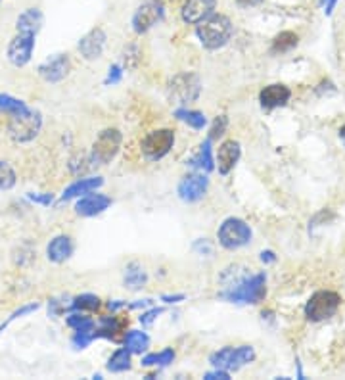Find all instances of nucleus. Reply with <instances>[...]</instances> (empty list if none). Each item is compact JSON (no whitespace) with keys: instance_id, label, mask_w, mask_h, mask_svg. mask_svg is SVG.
<instances>
[{"instance_id":"nucleus-29","label":"nucleus","mask_w":345,"mask_h":380,"mask_svg":"<svg viewBox=\"0 0 345 380\" xmlns=\"http://www.w3.org/2000/svg\"><path fill=\"white\" fill-rule=\"evenodd\" d=\"M175 118H178L184 123H188L192 129H204L207 120L202 112H196V110H184V108H178L175 112Z\"/></svg>"},{"instance_id":"nucleus-19","label":"nucleus","mask_w":345,"mask_h":380,"mask_svg":"<svg viewBox=\"0 0 345 380\" xmlns=\"http://www.w3.org/2000/svg\"><path fill=\"white\" fill-rule=\"evenodd\" d=\"M71 253H73V242L65 234H60L56 239L50 240L48 248H46V255L54 263H64L65 260H70Z\"/></svg>"},{"instance_id":"nucleus-20","label":"nucleus","mask_w":345,"mask_h":380,"mask_svg":"<svg viewBox=\"0 0 345 380\" xmlns=\"http://www.w3.org/2000/svg\"><path fill=\"white\" fill-rule=\"evenodd\" d=\"M104 184V179H100V177H91V179H81V181H75L73 184H70L67 189L64 190V194H62V200H71V198L81 196V194H89L92 190L100 189Z\"/></svg>"},{"instance_id":"nucleus-3","label":"nucleus","mask_w":345,"mask_h":380,"mask_svg":"<svg viewBox=\"0 0 345 380\" xmlns=\"http://www.w3.org/2000/svg\"><path fill=\"white\" fill-rule=\"evenodd\" d=\"M41 127H43L41 112L29 108L27 112L12 115V120L8 123V133H10V137H12L15 142H29L33 141L37 134H39Z\"/></svg>"},{"instance_id":"nucleus-11","label":"nucleus","mask_w":345,"mask_h":380,"mask_svg":"<svg viewBox=\"0 0 345 380\" xmlns=\"http://www.w3.org/2000/svg\"><path fill=\"white\" fill-rule=\"evenodd\" d=\"M200 94V79L192 73L176 75L169 84V96L176 100V104H186L197 99Z\"/></svg>"},{"instance_id":"nucleus-28","label":"nucleus","mask_w":345,"mask_h":380,"mask_svg":"<svg viewBox=\"0 0 345 380\" xmlns=\"http://www.w3.org/2000/svg\"><path fill=\"white\" fill-rule=\"evenodd\" d=\"M150 344V338L141 331H131L125 336V348L131 353H142Z\"/></svg>"},{"instance_id":"nucleus-24","label":"nucleus","mask_w":345,"mask_h":380,"mask_svg":"<svg viewBox=\"0 0 345 380\" xmlns=\"http://www.w3.org/2000/svg\"><path fill=\"white\" fill-rule=\"evenodd\" d=\"M123 327H125V321H121L117 317H106V319H102V327H100L98 331H94V338H117L121 331H123Z\"/></svg>"},{"instance_id":"nucleus-31","label":"nucleus","mask_w":345,"mask_h":380,"mask_svg":"<svg viewBox=\"0 0 345 380\" xmlns=\"http://www.w3.org/2000/svg\"><path fill=\"white\" fill-rule=\"evenodd\" d=\"M100 308V298L94 294H83V296H77L73 302H71V310H89V311H94Z\"/></svg>"},{"instance_id":"nucleus-33","label":"nucleus","mask_w":345,"mask_h":380,"mask_svg":"<svg viewBox=\"0 0 345 380\" xmlns=\"http://www.w3.org/2000/svg\"><path fill=\"white\" fill-rule=\"evenodd\" d=\"M15 171L6 162H0V190L14 189Z\"/></svg>"},{"instance_id":"nucleus-27","label":"nucleus","mask_w":345,"mask_h":380,"mask_svg":"<svg viewBox=\"0 0 345 380\" xmlns=\"http://www.w3.org/2000/svg\"><path fill=\"white\" fill-rule=\"evenodd\" d=\"M29 106L20 99H14L10 94H0V112L8 113V115H18V113L27 112Z\"/></svg>"},{"instance_id":"nucleus-10","label":"nucleus","mask_w":345,"mask_h":380,"mask_svg":"<svg viewBox=\"0 0 345 380\" xmlns=\"http://www.w3.org/2000/svg\"><path fill=\"white\" fill-rule=\"evenodd\" d=\"M163 4L160 0H148L144 2L133 15V29L141 35V33H146L150 29L157 25V21L163 20Z\"/></svg>"},{"instance_id":"nucleus-43","label":"nucleus","mask_w":345,"mask_h":380,"mask_svg":"<svg viewBox=\"0 0 345 380\" xmlns=\"http://www.w3.org/2000/svg\"><path fill=\"white\" fill-rule=\"evenodd\" d=\"M339 139H341V141H344V144H345V125L341 127V129H339Z\"/></svg>"},{"instance_id":"nucleus-21","label":"nucleus","mask_w":345,"mask_h":380,"mask_svg":"<svg viewBox=\"0 0 345 380\" xmlns=\"http://www.w3.org/2000/svg\"><path fill=\"white\" fill-rule=\"evenodd\" d=\"M43 25V12L39 8H27L20 18L15 27L18 31H27V33H39V29Z\"/></svg>"},{"instance_id":"nucleus-2","label":"nucleus","mask_w":345,"mask_h":380,"mask_svg":"<svg viewBox=\"0 0 345 380\" xmlns=\"http://www.w3.org/2000/svg\"><path fill=\"white\" fill-rule=\"evenodd\" d=\"M267 279L265 274H252L238 281L234 286H230L228 292H223V298L228 302H240V303H259L265 296H267Z\"/></svg>"},{"instance_id":"nucleus-41","label":"nucleus","mask_w":345,"mask_h":380,"mask_svg":"<svg viewBox=\"0 0 345 380\" xmlns=\"http://www.w3.org/2000/svg\"><path fill=\"white\" fill-rule=\"evenodd\" d=\"M276 258H275V253L271 252V250H267V252H261V261L263 263H273Z\"/></svg>"},{"instance_id":"nucleus-23","label":"nucleus","mask_w":345,"mask_h":380,"mask_svg":"<svg viewBox=\"0 0 345 380\" xmlns=\"http://www.w3.org/2000/svg\"><path fill=\"white\" fill-rule=\"evenodd\" d=\"M188 165H192V167L196 169H202V171H211L213 158H211V141H209V139L200 146L197 154L188 162Z\"/></svg>"},{"instance_id":"nucleus-18","label":"nucleus","mask_w":345,"mask_h":380,"mask_svg":"<svg viewBox=\"0 0 345 380\" xmlns=\"http://www.w3.org/2000/svg\"><path fill=\"white\" fill-rule=\"evenodd\" d=\"M292 96V91H289L286 84H268L265 87L259 94L261 106L267 108V110H273V108H278V106H284Z\"/></svg>"},{"instance_id":"nucleus-35","label":"nucleus","mask_w":345,"mask_h":380,"mask_svg":"<svg viewBox=\"0 0 345 380\" xmlns=\"http://www.w3.org/2000/svg\"><path fill=\"white\" fill-rule=\"evenodd\" d=\"M29 200H33V202H37V204H43V205H50L52 204V200H54V196L52 194H27Z\"/></svg>"},{"instance_id":"nucleus-4","label":"nucleus","mask_w":345,"mask_h":380,"mask_svg":"<svg viewBox=\"0 0 345 380\" xmlns=\"http://www.w3.org/2000/svg\"><path fill=\"white\" fill-rule=\"evenodd\" d=\"M255 359V352L252 346H238V348H233V346H226L223 350H219L209 357V363H211L215 369H223V371H238L240 367L252 363Z\"/></svg>"},{"instance_id":"nucleus-13","label":"nucleus","mask_w":345,"mask_h":380,"mask_svg":"<svg viewBox=\"0 0 345 380\" xmlns=\"http://www.w3.org/2000/svg\"><path fill=\"white\" fill-rule=\"evenodd\" d=\"M207 184H209L207 183V177L200 175V173L184 177L181 184H178V196H181L183 202H188V204L197 202L207 192Z\"/></svg>"},{"instance_id":"nucleus-1","label":"nucleus","mask_w":345,"mask_h":380,"mask_svg":"<svg viewBox=\"0 0 345 380\" xmlns=\"http://www.w3.org/2000/svg\"><path fill=\"white\" fill-rule=\"evenodd\" d=\"M196 33L205 49L217 50L230 41V37H233V21L223 14L209 15V18L197 27Z\"/></svg>"},{"instance_id":"nucleus-25","label":"nucleus","mask_w":345,"mask_h":380,"mask_svg":"<svg viewBox=\"0 0 345 380\" xmlns=\"http://www.w3.org/2000/svg\"><path fill=\"white\" fill-rule=\"evenodd\" d=\"M129 367H131V352L127 348L117 350L108 361V371L110 373H123V371H127Z\"/></svg>"},{"instance_id":"nucleus-14","label":"nucleus","mask_w":345,"mask_h":380,"mask_svg":"<svg viewBox=\"0 0 345 380\" xmlns=\"http://www.w3.org/2000/svg\"><path fill=\"white\" fill-rule=\"evenodd\" d=\"M215 4L217 0H186L183 6V20L186 23H200L213 14Z\"/></svg>"},{"instance_id":"nucleus-9","label":"nucleus","mask_w":345,"mask_h":380,"mask_svg":"<svg viewBox=\"0 0 345 380\" xmlns=\"http://www.w3.org/2000/svg\"><path fill=\"white\" fill-rule=\"evenodd\" d=\"M35 33L18 31V35L12 39L8 46V60L14 63L15 68H23L25 63L31 62L33 50H35Z\"/></svg>"},{"instance_id":"nucleus-37","label":"nucleus","mask_w":345,"mask_h":380,"mask_svg":"<svg viewBox=\"0 0 345 380\" xmlns=\"http://www.w3.org/2000/svg\"><path fill=\"white\" fill-rule=\"evenodd\" d=\"M119 79H121V68L119 65H112V68H110V75H108L106 79V84L117 83Z\"/></svg>"},{"instance_id":"nucleus-38","label":"nucleus","mask_w":345,"mask_h":380,"mask_svg":"<svg viewBox=\"0 0 345 380\" xmlns=\"http://www.w3.org/2000/svg\"><path fill=\"white\" fill-rule=\"evenodd\" d=\"M228 371H223V369H217L215 373L205 374V380H228Z\"/></svg>"},{"instance_id":"nucleus-17","label":"nucleus","mask_w":345,"mask_h":380,"mask_svg":"<svg viewBox=\"0 0 345 380\" xmlns=\"http://www.w3.org/2000/svg\"><path fill=\"white\" fill-rule=\"evenodd\" d=\"M240 154V144L236 141H225L221 146H219L217 154V167L221 175H228L234 169V165L238 163Z\"/></svg>"},{"instance_id":"nucleus-42","label":"nucleus","mask_w":345,"mask_h":380,"mask_svg":"<svg viewBox=\"0 0 345 380\" xmlns=\"http://www.w3.org/2000/svg\"><path fill=\"white\" fill-rule=\"evenodd\" d=\"M242 6H254V4H259L261 0H238Z\"/></svg>"},{"instance_id":"nucleus-15","label":"nucleus","mask_w":345,"mask_h":380,"mask_svg":"<svg viewBox=\"0 0 345 380\" xmlns=\"http://www.w3.org/2000/svg\"><path fill=\"white\" fill-rule=\"evenodd\" d=\"M106 46V33L100 27L92 29L91 33H86L81 41H79V50L86 60H96L102 56V50Z\"/></svg>"},{"instance_id":"nucleus-8","label":"nucleus","mask_w":345,"mask_h":380,"mask_svg":"<svg viewBox=\"0 0 345 380\" xmlns=\"http://www.w3.org/2000/svg\"><path fill=\"white\" fill-rule=\"evenodd\" d=\"M175 144V133L171 129H160L152 133L142 141V152L148 160H162L163 156L171 152V148Z\"/></svg>"},{"instance_id":"nucleus-39","label":"nucleus","mask_w":345,"mask_h":380,"mask_svg":"<svg viewBox=\"0 0 345 380\" xmlns=\"http://www.w3.org/2000/svg\"><path fill=\"white\" fill-rule=\"evenodd\" d=\"M336 2L338 0H323V6H324V14L330 15L334 12V6H336Z\"/></svg>"},{"instance_id":"nucleus-22","label":"nucleus","mask_w":345,"mask_h":380,"mask_svg":"<svg viewBox=\"0 0 345 380\" xmlns=\"http://www.w3.org/2000/svg\"><path fill=\"white\" fill-rule=\"evenodd\" d=\"M148 281V277H146V271L142 265L138 263H131L125 269V286L131 290H141L144 284Z\"/></svg>"},{"instance_id":"nucleus-36","label":"nucleus","mask_w":345,"mask_h":380,"mask_svg":"<svg viewBox=\"0 0 345 380\" xmlns=\"http://www.w3.org/2000/svg\"><path fill=\"white\" fill-rule=\"evenodd\" d=\"M162 313H163V310H152V311H148V313H144V315L141 317V323L144 324V327H148V324L154 323L155 317L162 315Z\"/></svg>"},{"instance_id":"nucleus-12","label":"nucleus","mask_w":345,"mask_h":380,"mask_svg":"<svg viewBox=\"0 0 345 380\" xmlns=\"http://www.w3.org/2000/svg\"><path fill=\"white\" fill-rule=\"evenodd\" d=\"M71 70L70 58L65 54H56V56L48 58L46 62L39 65V75L48 81V83H58L64 77H67V73Z\"/></svg>"},{"instance_id":"nucleus-16","label":"nucleus","mask_w":345,"mask_h":380,"mask_svg":"<svg viewBox=\"0 0 345 380\" xmlns=\"http://www.w3.org/2000/svg\"><path fill=\"white\" fill-rule=\"evenodd\" d=\"M112 205V198L106 196V194H86L85 198H81L75 205V211L77 215H83V217H92V215H98L104 210H108Z\"/></svg>"},{"instance_id":"nucleus-26","label":"nucleus","mask_w":345,"mask_h":380,"mask_svg":"<svg viewBox=\"0 0 345 380\" xmlns=\"http://www.w3.org/2000/svg\"><path fill=\"white\" fill-rule=\"evenodd\" d=\"M297 42H299V37L296 33H292V31H282L280 35L275 37V41H273V52H289L292 49H296Z\"/></svg>"},{"instance_id":"nucleus-7","label":"nucleus","mask_w":345,"mask_h":380,"mask_svg":"<svg viewBox=\"0 0 345 380\" xmlns=\"http://www.w3.org/2000/svg\"><path fill=\"white\" fill-rule=\"evenodd\" d=\"M123 134L117 129H106L98 134V139L92 146V163L96 165H106L117 156L121 148Z\"/></svg>"},{"instance_id":"nucleus-34","label":"nucleus","mask_w":345,"mask_h":380,"mask_svg":"<svg viewBox=\"0 0 345 380\" xmlns=\"http://www.w3.org/2000/svg\"><path fill=\"white\" fill-rule=\"evenodd\" d=\"M226 125H228V120H226V115H219L217 120L213 121L211 131H209V141H217L219 137H223V134H225Z\"/></svg>"},{"instance_id":"nucleus-40","label":"nucleus","mask_w":345,"mask_h":380,"mask_svg":"<svg viewBox=\"0 0 345 380\" xmlns=\"http://www.w3.org/2000/svg\"><path fill=\"white\" fill-rule=\"evenodd\" d=\"M162 300H163V302H167V303L183 302V300H184V294H176V296H163Z\"/></svg>"},{"instance_id":"nucleus-32","label":"nucleus","mask_w":345,"mask_h":380,"mask_svg":"<svg viewBox=\"0 0 345 380\" xmlns=\"http://www.w3.org/2000/svg\"><path fill=\"white\" fill-rule=\"evenodd\" d=\"M67 324L71 329H75V332H94V321L85 315H70L67 317Z\"/></svg>"},{"instance_id":"nucleus-6","label":"nucleus","mask_w":345,"mask_h":380,"mask_svg":"<svg viewBox=\"0 0 345 380\" xmlns=\"http://www.w3.org/2000/svg\"><path fill=\"white\" fill-rule=\"evenodd\" d=\"M217 236L223 248H226V250H238V248L246 246L247 242L252 240V229H249L246 221L230 217L219 227Z\"/></svg>"},{"instance_id":"nucleus-5","label":"nucleus","mask_w":345,"mask_h":380,"mask_svg":"<svg viewBox=\"0 0 345 380\" xmlns=\"http://www.w3.org/2000/svg\"><path fill=\"white\" fill-rule=\"evenodd\" d=\"M339 298L338 292H332V290H320L317 294H313L309 298V302L305 305V317L309 321H324V319H330L336 311L339 310Z\"/></svg>"},{"instance_id":"nucleus-30","label":"nucleus","mask_w":345,"mask_h":380,"mask_svg":"<svg viewBox=\"0 0 345 380\" xmlns=\"http://www.w3.org/2000/svg\"><path fill=\"white\" fill-rule=\"evenodd\" d=\"M175 359V352L173 350H163L160 353H148L146 357H142V365L144 367H167L169 363H173Z\"/></svg>"}]
</instances>
